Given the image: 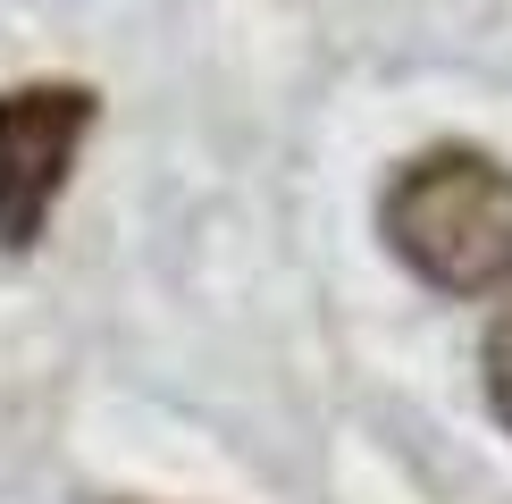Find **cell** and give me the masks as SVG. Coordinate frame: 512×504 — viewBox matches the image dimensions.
<instances>
[{
    "label": "cell",
    "instance_id": "6da1fadb",
    "mask_svg": "<svg viewBox=\"0 0 512 504\" xmlns=\"http://www.w3.org/2000/svg\"><path fill=\"white\" fill-rule=\"evenodd\" d=\"M378 236L420 286L454 294H504L512 286V168L479 143L412 152L378 194Z\"/></svg>",
    "mask_w": 512,
    "mask_h": 504
},
{
    "label": "cell",
    "instance_id": "7a4b0ae2",
    "mask_svg": "<svg viewBox=\"0 0 512 504\" xmlns=\"http://www.w3.org/2000/svg\"><path fill=\"white\" fill-rule=\"evenodd\" d=\"M101 126V93L68 76L9 84L0 93V252H34L51 236V210L76 177L84 135Z\"/></svg>",
    "mask_w": 512,
    "mask_h": 504
},
{
    "label": "cell",
    "instance_id": "3957f363",
    "mask_svg": "<svg viewBox=\"0 0 512 504\" xmlns=\"http://www.w3.org/2000/svg\"><path fill=\"white\" fill-rule=\"evenodd\" d=\"M479 370H487V404H496V420L512 429V303L487 320V345H479Z\"/></svg>",
    "mask_w": 512,
    "mask_h": 504
},
{
    "label": "cell",
    "instance_id": "277c9868",
    "mask_svg": "<svg viewBox=\"0 0 512 504\" xmlns=\"http://www.w3.org/2000/svg\"><path fill=\"white\" fill-rule=\"evenodd\" d=\"M101 504H126V496H101Z\"/></svg>",
    "mask_w": 512,
    "mask_h": 504
}]
</instances>
